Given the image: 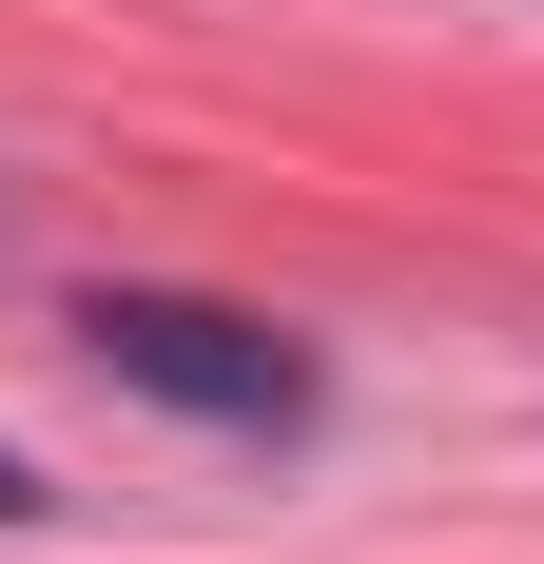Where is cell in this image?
<instances>
[{"label":"cell","instance_id":"cell-1","mask_svg":"<svg viewBox=\"0 0 544 564\" xmlns=\"http://www.w3.org/2000/svg\"><path fill=\"white\" fill-rule=\"evenodd\" d=\"M78 332H98V370H117V390L215 409V429H292V409H312V350H292V332H253V312H215V292H98Z\"/></svg>","mask_w":544,"mask_h":564},{"label":"cell","instance_id":"cell-2","mask_svg":"<svg viewBox=\"0 0 544 564\" xmlns=\"http://www.w3.org/2000/svg\"><path fill=\"white\" fill-rule=\"evenodd\" d=\"M0 525H40V467H20V448H0Z\"/></svg>","mask_w":544,"mask_h":564}]
</instances>
